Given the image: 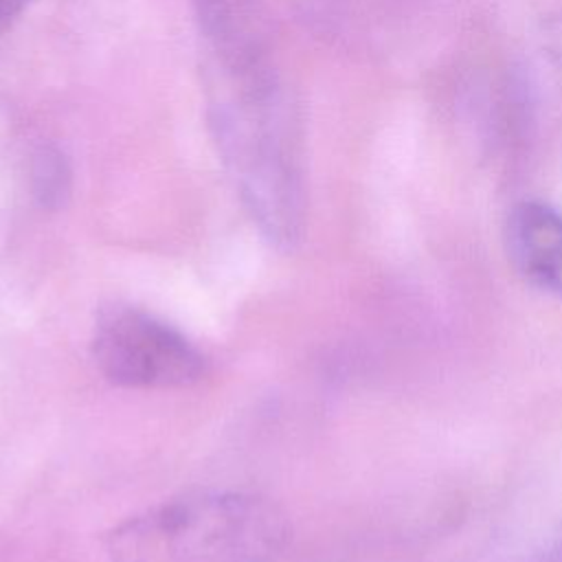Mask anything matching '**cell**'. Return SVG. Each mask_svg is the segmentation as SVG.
<instances>
[{
    "mask_svg": "<svg viewBox=\"0 0 562 562\" xmlns=\"http://www.w3.org/2000/svg\"><path fill=\"white\" fill-rule=\"evenodd\" d=\"M507 237L518 268L562 294V215L544 204H522L509 220Z\"/></svg>",
    "mask_w": 562,
    "mask_h": 562,
    "instance_id": "5",
    "label": "cell"
},
{
    "mask_svg": "<svg viewBox=\"0 0 562 562\" xmlns=\"http://www.w3.org/2000/svg\"><path fill=\"white\" fill-rule=\"evenodd\" d=\"M94 360L125 389H180L204 373L202 353L171 325L130 307H105L94 325Z\"/></svg>",
    "mask_w": 562,
    "mask_h": 562,
    "instance_id": "3",
    "label": "cell"
},
{
    "mask_svg": "<svg viewBox=\"0 0 562 562\" xmlns=\"http://www.w3.org/2000/svg\"><path fill=\"white\" fill-rule=\"evenodd\" d=\"M29 4V0H0V31Z\"/></svg>",
    "mask_w": 562,
    "mask_h": 562,
    "instance_id": "8",
    "label": "cell"
},
{
    "mask_svg": "<svg viewBox=\"0 0 562 562\" xmlns=\"http://www.w3.org/2000/svg\"><path fill=\"white\" fill-rule=\"evenodd\" d=\"M547 44L551 48V55L562 64V20H555L549 24Z\"/></svg>",
    "mask_w": 562,
    "mask_h": 562,
    "instance_id": "7",
    "label": "cell"
},
{
    "mask_svg": "<svg viewBox=\"0 0 562 562\" xmlns=\"http://www.w3.org/2000/svg\"><path fill=\"white\" fill-rule=\"evenodd\" d=\"M213 130L239 198L261 235L292 248L305 224V189L281 125L279 92L237 90L213 105Z\"/></svg>",
    "mask_w": 562,
    "mask_h": 562,
    "instance_id": "2",
    "label": "cell"
},
{
    "mask_svg": "<svg viewBox=\"0 0 562 562\" xmlns=\"http://www.w3.org/2000/svg\"><path fill=\"white\" fill-rule=\"evenodd\" d=\"M191 4L228 86L277 88L268 26L255 0H191Z\"/></svg>",
    "mask_w": 562,
    "mask_h": 562,
    "instance_id": "4",
    "label": "cell"
},
{
    "mask_svg": "<svg viewBox=\"0 0 562 562\" xmlns=\"http://www.w3.org/2000/svg\"><path fill=\"white\" fill-rule=\"evenodd\" d=\"M288 520L246 492H191L149 507L105 536L112 562H277Z\"/></svg>",
    "mask_w": 562,
    "mask_h": 562,
    "instance_id": "1",
    "label": "cell"
},
{
    "mask_svg": "<svg viewBox=\"0 0 562 562\" xmlns=\"http://www.w3.org/2000/svg\"><path fill=\"white\" fill-rule=\"evenodd\" d=\"M31 187L37 204L48 211L61 209L72 189V171L57 147H40L31 162Z\"/></svg>",
    "mask_w": 562,
    "mask_h": 562,
    "instance_id": "6",
    "label": "cell"
}]
</instances>
